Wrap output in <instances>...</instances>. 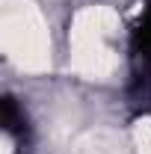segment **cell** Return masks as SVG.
I'll return each mask as SVG.
<instances>
[{
  "label": "cell",
  "mask_w": 151,
  "mask_h": 154,
  "mask_svg": "<svg viewBox=\"0 0 151 154\" xmlns=\"http://www.w3.org/2000/svg\"><path fill=\"white\" fill-rule=\"evenodd\" d=\"M133 145H136V154H151V119H136L133 125Z\"/></svg>",
  "instance_id": "obj_4"
},
{
  "label": "cell",
  "mask_w": 151,
  "mask_h": 154,
  "mask_svg": "<svg viewBox=\"0 0 151 154\" xmlns=\"http://www.w3.org/2000/svg\"><path fill=\"white\" fill-rule=\"evenodd\" d=\"M77 154H128L125 139L110 128H95L77 139Z\"/></svg>",
  "instance_id": "obj_3"
},
{
  "label": "cell",
  "mask_w": 151,
  "mask_h": 154,
  "mask_svg": "<svg viewBox=\"0 0 151 154\" xmlns=\"http://www.w3.org/2000/svg\"><path fill=\"white\" fill-rule=\"evenodd\" d=\"M3 154H12V142H9V136H3Z\"/></svg>",
  "instance_id": "obj_5"
},
{
  "label": "cell",
  "mask_w": 151,
  "mask_h": 154,
  "mask_svg": "<svg viewBox=\"0 0 151 154\" xmlns=\"http://www.w3.org/2000/svg\"><path fill=\"white\" fill-rule=\"evenodd\" d=\"M0 42L21 71L45 74L51 68L48 21L33 0H0Z\"/></svg>",
  "instance_id": "obj_1"
},
{
  "label": "cell",
  "mask_w": 151,
  "mask_h": 154,
  "mask_svg": "<svg viewBox=\"0 0 151 154\" xmlns=\"http://www.w3.org/2000/svg\"><path fill=\"white\" fill-rule=\"evenodd\" d=\"M119 36V15L110 6H83L71 18V65L86 80H107L116 71L110 38Z\"/></svg>",
  "instance_id": "obj_2"
}]
</instances>
